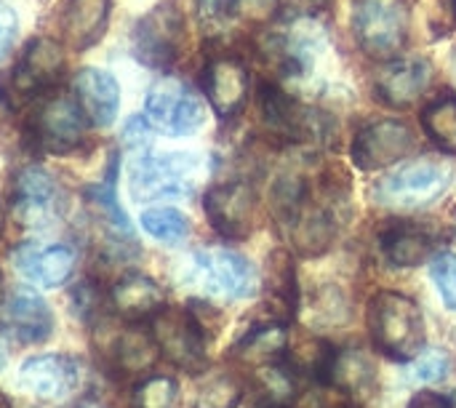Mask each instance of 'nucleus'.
Here are the masks:
<instances>
[{
  "mask_svg": "<svg viewBox=\"0 0 456 408\" xmlns=\"http://www.w3.org/2000/svg\"><path fill=\"white\" fill-rule=\"evenodd\" d=\"M369 331L374 347L393 361H414L428 339L419 305L398 291H379L371 299Z\"/></svg>",
  "mask_w": 456,
  "mask_h": 408,
  "instance_id": "1",
  "label": "nucleus"
},
{
  "mask_svg": "<svg viewBox=\"0 0 456 408\" xmlns=\"http://www.w3.org/2000/svg\"><path fill=\"white\" fill-rule=\"evenodd\" d=\"M184 283L224 299H246L256 289V273L251 262L230 249H206L190 257Z\"/></svg>",
  "mask_w": 456,
  "mask_h": 408,
  "instance_id": "2",
  "label": "nucleus"
},
{
  "mask_svg": "<svg viewBox=\"0 0 456 408\" xmlns=\"http://www.w3.org/2000/svg\"><path fill=\"white\" fill-rule=\"evenodd\" d=\"M452 184V171L433 160H414L395 168L390 176L379 179L371 190L379 206L395 211H414L425 208L438 200Z\"/></svg>",
  "mask_w": 456,
  "mask_h": 408,
  "instance_id": "3",
  "label": "nucleus"
},
{
  "mask_svg": "<svg viewBox=\"0 0 456 408\" xmlns=\"http://www.w3.org/2000/svg\"><path fill=\"white\" fill-rule=\"evenodd\" d=\"M353 29L369 56L395 59L409 37V8L403 0H353Z\"/></svg>",
  "mask_w": 456,
  "mask_h": 408,
  "instance_id": "4",
  "label": "nucleus"
},
{
  "mask_svg": "<svg viewBox=\"0 0 456 408\" xmlns=\"http://www.w3.org/2000/svg\"><path fill=\"white\" fill-rule=\"evenodd\" d=\"M184 48V13L176 3H158L134 29V53L150 69H168Z\"/></svg>",
  "mask_w": 456,
  "mask_h": 408,
  "instance_id": "5",
  "label": "nucleus"
},
{
  "mask_svg": "<svg viewBox=\"0 0 456 408\" xmlns=\"http://www.w3.org/2000/svg\"><path fill=\"white\" fill-rule=\"evenodd\" d=\"M150 331L158 342L160 355H166L171 363L187 369L190 374L206 366V342L208 334L203 331L195 313L179 310V307H160L150 318Z\"/></svg>",
  "mask_w": 456,
  "mask_h": 408,
  "instance_id": "6",
  "label": "nucleus"
},
{
  "mask_svg": "<svg viewBox=\"0 0 456 408\" xmlns=\"http://www.w3.org/2000/svg\"><path fill=\"white\" fill-rule=\"evenodd\" d=\"M86 118L75 99L64 94H51L29 118V136L43 152L64 155L83 144Z\"/></svg>",
  "mask_w": 456,
  "mask_h": 408,
  "instance_id": "7",
  "label": "nucleus"
},
{
  "mask_svg": "<svg viewBox=\"0 0 456 408\" xmlns=\"http://www.w3.org/2000/svg\"><path fill=\"white\" fill-rule=\"evenodd\" d=\"M64 78V45L51 40V37H35L27 48L24 56L19 59L16 69L5 80V99L13 96V104H21L40 91L53 88Z\"/></svg>",
  "mask_w": 456,
  "mask_h": 408,
  "instance_id": "8",
  "label": "nucleus"
},
{
  "mask_svg": "<svg viewBox=\"0 0 456 408\" xmlns=\"http://www.w3.org/2000/svg\"><path fill=\"white\" fill-rule=\"evenodd\" d=\"M144 110H147V120H152L158 128L174 136H184L200 128L206 120L203 102L176 78L158 80L147 94Z\"/></svg>",
  "mask_w": 456,
  "mask_h": 408,
  "instance_id": "9",
  "label": "nucleus"
},
{
  "mask_svg": "<svg viewBox=\"0 0 456 408\" xmlns=\"http://www.w3.org/2000/svg\"><path fill=\"white\" fill-rule=\"evenodd\" d=\"M211 227L227 241H243L254 230L256 219V190L248 182H222L206 192L203 200Z\"/></svg>",
  "mask_w": 456,
  "mask_h": 408,
  "instance_id": "10",
  "label": "nucleus"
},
{
  "mask_svg": "<svg viewBox=\"0 0 456 408\" xmlns=\"http://www.w3.org/2000/svg\"><path fill=\"white\" fill-rule=\"evenodd\" d=\"M417 139L409 123L387 118V120H374L366 128H361L353 139L350 155L353 163L363 171H379L385 166L398 163L414 150Z\"/></svg>",
  "mask_w": 456,
  "mask_h": 408,
  "instance_id": "11",
  "label": "nucleus"
},
{
  "mask_svg": "<svg viewBox=\"0 0 456 408\" xmlns=\"http://www.w3.org/2000/svg\"><path fill=\"white\" fill-rule=\"evenodd\" d=\"M195 168V158L184 152L174 155H147L134 166L131 174V192L136 200H155V198H179L190 195V174Z\"/></svg>",
  "mask_w": 456,
  "mask_h": 408,
  "instance_id": "12",
  "label": "nucleus"
},
{
  "mask_svg": "<svg viewBox=\"0 0 456 408\" xmlns=\"http://www.w3.org/2000/svg\"><path fill=\"white\" fill-rule=\"evenodd\" d=\"M19 388L45 404H61L80 388V366L69 355H35L19 369Z\"/></svg>",
  "mask_w": 456,
  "mask_h": 408,
  "instance_id": "13",
  "label": "nucleus"
},
{
  "mask_svg": "<svg viewBox=\"0 0 456 408\" xmlns=\"http://www.w3.org/2000/svg\"><path fill=\"white\" fill-rule=\"evenodd\" d=\"M259 104H262V118H265L267 128L283 139L307 142V139L323 136V131H326V120L321 112L310 110L307 104L289 96L283 88H278L273 83L262 86Z\"/></svg>",
  "mask_w": 456,
  "mask_h": 408,
  "instance_id": "14",
  "label": "nucleus"
},
{
  "mask_svg": "<svg viewBox=\"0 0 456 408\" xmlns=\"http://www.w3.org/2000/svg\"><path fill=\"white\" fill-rule=\"evenodd\" d=\"M203 91L219 118H232L248 99V69L232 53L214 56L203 69Z\"/></svg>",
  "mask_w": 456,
  "mask_h": 408,
  "instance_id": "15",
  "label": "nucleus"
},
{
  "mask_svg": "<svg viewBox=\"0 0 456 408\" xmlns=\"http://www.w3.org/2000/svg\"><path fill=\"white\" fill-rule=\"evenodd\" d=\"M16 211L27 227H51L61 214V192L56 179L37 166L19 171Z\"/></svg>",
  "mask_w": 456,
  "mask_h": 408,
  "instance_id": "16",
  "label": "nucleus"
},
{
  "mask_svg": "<svg viewBox=\"0 0 456 408\" xmlns=\"http://www.w3.org/2000/svg\"><path fill=\"white\" fill-rule=\"evenodd\" d=\"M430 83V64L425 59H390L374 78V94L393 110H406L417 104Z\"/></svg>",
  "mask_w": 456,
  "mask_h": 408,
  "instance_id": "17",
  "label": "nucleus"
},
{
  "mask_svg": "<svg viewBox=\"0 0 456 408\" xmlns=\"http://www.w3.org/2000/svg\"><path fill=\"white\" fill-rule=\"evenodd\" d=\"M75 102L83 112V118L96 126L107 128L115 123L120 110V88L118 80L96 67H83L75 75Z\"/></svg>",
  "mask_w": 456,
  "mask_h": 408,
  "instance_id": "18",
  "label": "nucleus"
},
{
  "mask_svg": "<svg viewBox=\"0 0 456 408\" xmlns=\"http://www.w3.org/2000/svg\"><path fill=\"white\" fill-rule=\"evenodd\" d=\"M16 270L43 289L61 286L72 270H75V251L69 246H37V243H21L13 251Z\"/></svg>",
  "mask_w": 456,
  "mask_h": 408,
  "instance_id": "19",
  "label": "nucleus"
},
{
  "mask_svg": "<svg viewBox=\"0 0 456 408\" xmlns=\"http://www.w3.org/2000/svg\"><path fill=\"white\" fill-rule=\"evenodd\" d=\"M3 326L8 334H13L19 342L35 345L51 337L53 331V313L51 307L32 291L27 289H16L3 310Z\"/></svg>",
  "mask_w": 456,
  "mask_h": 408,
  "instance_id": "20",
  "label": "nucleus"
},
{
  "mask_svg": "<svg viewBox=\"0 0 456 408\" xmlns=\"http://www.w3.org/2000/svg\"><path fill=\"white\" fill-rule=\"evenodd\" d=\"M110 305L123 321L144 323L166 305V291L150 275L128 273L110 289Z\"/></svg>",
  "mask_w": 456,
  "mask_h": 408,
  "instance_id": "21",
  "label": "nucleus"
},
{
  "mask_svg": "<svg viewBox=\"0 0 456 408\" xmlns=\"http://www.w3.org/2000/svg\"><path fill=\"white\" fill-rule=\"evenodd\" d=\"M112 13V0H67L61 13L64 45L72 51H86L102 40Z\"/></svg>",
  "mask_w": 456,
  "mask_h": 408,
  "instance_id": "22",
  "label": "nucleus"
},
{
  "mask_svg": "<svg viewBox=\"0 0 456 408\" xmlns=\"http://www.w3.org/2000/svg\"><path fill=\"white\" fill-rule=\"evenodd\" d=\"M379 246L390 265L417 267V265H425L428 259H433L436 238L414 222H395L382 233Z\"/></svg>",
  "mask_w": 456,
  "mask_h": 408,
  "instance_id": "23",
  "label": "nucleus"
},
{
  "mask_svg": "<svg viewBox=\"0 0 456 408\" xmlns=\"http://www.w3.org/2000/svg\"><path fill=\"white\" fill-rule=\"evenodd\" d=\"M110 363L115 371H120L123 377H136L142 371H150L158 358H160V350H158V342L152 337L150 329H142V326H128L123 329L112 342H110Z\"/></svg>",
  "mask_w": 456,
  "mask_h": 408,
  "instance_id": "24",
  "label": "nucleus"
},
{
  "mask_svg": "<svg viewBox=\"0 0 456 408\" xmlns=\"http://www.w3.org/2000/svg\"><path fill=\"white\" fill-rule=\"evenodd\" d=\"M374 377H377L374 361L363 350L350 347V350L334 353L329 371H326V385H331L334 390H339L350 398H358L371 390Z\"/></svg>",
  "mask_w": 456,
  "mask_h": 408,
  "instance_id": "25",
  "label": "nucleus"
},
{
  "mask_svg": "<svg viewBox=\"0 0 456 408\" xmlns=\"http://www.w3.org/2000/svg\"><path fill=\"white\" fill-rule=\"evenodd\" d=\"M289 350V331L286 323L278 321H267L256 329H251L238 345H235V358L240 363H248L254 369L267 366V363H278L286 358Z\"/></svg>",
  "mask_w": 456,
  "mask_h": 408,
  "instance_id": "26",
  "label": "nucleus"
},
{
  "mask_svg": "<svg viewBox=\"0 0 456 408\" xmlns=\"http://www.w3.org/2000/svg\"><path fill=\"white\" fill-rule=\"evenodd\" d=\"M299 374L283 361L256 369V408H291L299 398Z\"/></svg>",
  "mask_w": 456,
  "mask_h": 408,
  "instance_id": "27",
  "label": "nucleus"
},
{
  "mask_svg": "<svg viewBox=\"0 0 456 408\" xmlns=\"http://www.w3.org/2000/svg\"><path fill=\"white\" fill-rule=\"evenodd\" d=\"M265 286H267V294L273 299V310H275V321L286 323L294 310H297V267H294V259L289 251L278 249L270 254L267 259V270H265Z\"/></svg>",
  "mask_w": 456,
  "mask_h": 408,
  "instance_id": "28",
  "label": "nucleus"
},
{
  "mask_svg": "<svg viewBox=\"0 0 456 408\" xmlns=\"http://www.w3.org/2000/svg\"><path fill=\"white\" fill-rule=\"evenodd\" d=\"M86 200L91 203V208L96 211L99 222L112 233L118 235L120 241H128V243H136L134 238V230H131V222L126 216V211L120 208L118 198H115V182H104V184H94V187H86Z\"/></svg>",
  "mask_w": 456,
  "mask_h": 408,
  "instance_id": "29",
  "label": "nucleus"
},
{
  "mask_svg": "<svg viewBox=\"0 0 456 408\" xmlns=\"http://www.w3.org/2000/svg\"><path fill=\"white\" fill-rule=\"evenodd\" d=\"M243 398V385L224 371H211L198 379L192 408H235Z\"/></svg>",
  "mask_w": 456,
  "mask_h": 408,
  "instance_id": "30",
  "label": "nucleus"
},
{
  "mask_svg": "<svg viewBox=\"0 0 456 408\" xmlns=\"http://www.w3.org/2000/svg\"><path fill=\"white\" fill-rule=\"evenodd\" d=\"M428 136L446 152H456V94H441L422 115Z\"/></svg>",
  "mask_w": 456,
  "mask_h": 408,
  "instance_id": "31",
  "label": "nucleus"
},
{
  "mask_svg": "<svg viewBox=\"0 0 456 408\" xmlns=\"http://www.w3.org/2000/svg\"><path fill=\"white\" fill-rule=\"evenodd\" d=\"M142 227H144L152 238H158V241H163V243H171V246L187 241V235H190V222H187V216H184L182 211L166 208V206H163V208H150V211H144V214H142Z\"/></svg>",
  "mask_w": 456,
  "mask_h": 408,
  "instance_id": "32",
  "label": "nucleus"
},
{
  "mask_svg": "<svg viewBox=\"0 0 456 408\" xmlns=\"http://www.w3.org/2000/svg\"><path fill=\"white\" fill-rule=\"evenodd\" d=\"M179 401V385L171 377H147L134 390L136 408H174Z\"/></svg>",
  "mask_w": 456,
  "mask_h": 408,
  "instance_id": "33",
  "label": "nucleus"
},
{
  "mask_svg": "<svg viewBox=\"0 0 456 408\" xmlns=\"http://www.w3.org/2000/svg\"><path fill=\"white\" fill-rule=\"evenodd\" d=\"M430 275L449 310H456V254H436L430 262Z\"/></svg>",
  "mask_w": 456,
  "mask_h": 408,
  "instance_id": "34",
  "label": "nucleus"
},
{
  "mask_svg": "<svg viewBox=\"0 0 456 408\" xmlns=\"http://www.w3.org/2000/svg\"><path fill=\"white\" fill-rule=\"evenodd\" d=\"M232 16L248 24H267L278 16L281 0H227Z\"/></svg>",
  "mask_w": 456,
  "mask_h": 408,
  "instance_id": "35",
  "label": "nucleus"
},
{
  "mask_svg": "<svg viewBox=\"0 0 456 408\" xmlns=\"http://www.w3.org/2000/svg\"><path fill=\"white\" fill-rule=\"evenodd\" d=\"M446 374H449V358L441 350H430V353L422 350L414 358L411 371H409V377L414 382H441V379H446Z\"/></svg>",
  "mask_w": 456,
  "mask_h": 408,
  "instance_id": "36",
  "label": "nucleus"
},
{
  "mask_svg": "<svg viewBox=\"0 0 456 408\" xmlns=\"http://www.w3.org/2000/svg\"><path fill=\"white\" fill-rule=\"evenodd\" d=\"M13 37H16V13L5 3H0V56H5Z\"/></svg>",
  "mask_w": 456,
  "mask_h": 408,
  "instance_id": "37",
  "label": "nucleus"
},
{
  "mask_svg": "<svg viewBox=\"0 0 456 408\" xmlns=\"http://www.w3.org/2000/svg\"><path fill=\"white\" fill-rule=\"evenodd\" d=\"M406 408H456L449 398L438 396V393H430V390H422L411 398V404Z\"/></svg>",
  "mask_w": 456,
  "mask_h": 408,
  "instance_id": "38",
  "label": "nucleus"
},
{
  "mask_svg": "<svg viewBox=\"0 0 456 408\" xmlns=\"http://www.w3.org/2000/svg\"><path fill=\"white\" fill-rule=\"evenodd\" d=\"M147 136H150V126H147L144 118H134V120L126 126V139H128V142H147Z\"/></svg>",
  "mask_w": 456,
  "mask_h": 408,
  "instance_id": "39",
  "label": "nucleus"
},
{
  "mask_svg": "<svg viewBox=\"0 0 456 408\" xmlns=\"http://www.w3.org/2000/svg\"><path fill=\"white\" fill-rule=\"evenodd\" d=\"M5 337H8V331H5V326L0 323V371H3L5 363H8V342H5Z\"/></svg>",
  "mask_w": 456,
  "mask_h": 408,
  "instance_id": "40",
  "label": "nucleus"
},
{
  "mask_svg": "<svg viewBox=\"0 0 456 408\" xmlns=\"http://www.w3.org/2000/svg\"><path fill=\"white\" fill-rule=\"evenodd\" d=\"M444 3V8H446V13L452 16V21L456 24V0H441Z\"/></svg>",
  "mask_w": 456,
  "mask_h": 408,
  "instance_id": "41",
  "label": "nucleus"
},
{
  "mask_svg": "<svg viewBox=\"0 0 456 408\" xmlns=\"http://www.w3.org/2000/svg\"><path fill=\"white\" fill-rule=\"evenodd\" d=\"M0 408H13V406H11V401H8V398H5L3 393H0Z\"/></svg>",
  "mask_w": 456,
  "mask_h": 408,
  "instance_id": "42",
  "label": "nucleus"
},
{
  "mask_svg": "<svg viewBox=\"0 0 456 408\" xmlns=\"http://www.w3.org/2000/svg\"><path fill=\"white\" fill-rule=\"evenodd\" d=\"M0 299H3V278H0Z\"/></svg>",
  "mask_w": 456,
  "mask_h": 408,
  "instance_id": "43",
  "label": "nucleus"
},
{
  "mask_svg": "<svg viewBox=\"0 0 456 408\" xmlns=\"http://www.w3.org/2000/svg\"><path fill=\"white\" fill-rule=\"evenodd\" d=\"M0 233H3V211H0Z\"/></svg>",
  "mask_w": 456,
  "mask_h": 408,
  "instance_id": "44",
  "label": "nucleus"
},
{
  "mask_svg": "<svg viewBox=\"0 0 456 408\" xmlns=\"http://www.w3.org/2000/svg\"><path fill=\"white\" fill-rule=\"evenodd\" d=\"M339 408H353V406H339Z\"/></svg>",
  "mask_w": 456,
  "mask_h": 408,
  "instance_id": "45",
  "label": "nucleus"
}]
</instances>
